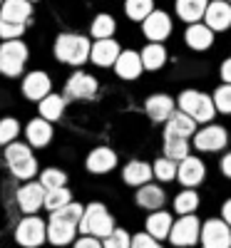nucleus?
<instances>
[{"label":"nucleus","mask_w":231,"mask_h":248,"mask_svg":"<svg viewBox=\"0 0 231 248\" xmlns=\"http://www.w3.org/2000/svg\"><path fill=\"white\" fill-rule=\"evenodd\" d=\"M45 194H48V189L43 184H25L23 189L17 191V206L25 214H35L37 209L45 206Z\"/></svg>","instance_id":"nucleus-12"},{"label":"nucleus","mask_w":231,"mask_h":248,"mask_svg":"<svg viewBox=\"0 0 231 248\" xmlns=\"http://www.w3.org/2000/svg\"><path fill=\"white\" fill-rule=\"evenodd\" d=\"M144 70V62H142V55L134 52V50H127V52H122L119 60H117V65H115V72L122 77V79H137Z\"/></svg>","instance_id":"nucleus-17"},{"label":"nucleus","mask_w":231,"mask_h":248,"mask_svg":"<svg viewBox=\"0 0 231 248\" xmlns=\"http://www.w3.org/2000/svg\"><path fill=\"white\" fill-rule=\"evenodd\" d=\"M5 159L10 164V171L17 179H30L37 174V161L33 156V152L28 149V144H8L5 147Z\"/></svg>","instance_id":"nucleus-5"},{"label":"nucleus","mask_w":231,"mask_h":248,"mask_svg":"<svg viewBox=\"0 0 231 248\" xmlns=\"http://www.w3.org/2000/svg\"><path fill=\"white\" fill-rule=\"evenodd\" d=\"M75 248H104V243H102L97 236H82V238L75 243Z\"/></svg>","instance_id":"nucleus-43"},{"label":"nucleus","mask_w":231,"mask_h":248,"mask_svg":"<svg viewBox=\"0 0 231 248\" xmlns=\"http://www.w3.org/2000/svg\"><path fill=\"white\" fill-rule=\"evenodd\" d=\"M95 94H97V79L87 72H75L65 85V97L72 99H92Z\"/></svg>","instance_id":"nucleus-10"},{"label":"nucleus","mask_w":231,"mask_h":248,"mask_svg":"<svg viewBox=\"0 0 231 248\" xmlns=\"http://www.w3.org/2000/svg\"><path fill=\"white\" fill-rule=\"evenodd\" d=\"M172 226H174V221H172L169 214L166 211H154L149 218H147V233H152L159 241V238H166L172 233Z\"/></svg>","instance_id":"nucleus-27"},{"label":"nucleus","mask_w":231,"mask_h":248,"mask_svg":"<svg viewBox=\"0 0 231 248\" xmlns=\"http://www.w3.org/2000/svg\"><path fill=\"white\" fill-rule=\"evenodd\" d=\"M199 236H201V229H199L197 216L186 214V216H182V218L172 226L169 241H172L174 246H179V248H184V246L189 248V246H194V243L199 241Z\"/></svg>","instance_id":"nucleus-8"},{"label":"nucleus","mask_w":231,"mask_h":248,"mask_svg":"<svg viewBox=\"0 0 231 248\" xmlns=\"http://www.w3.org/2000/svg\"><path fill=\"white\" fill-rule=\"evenodd\" d=\"M142 30H144V35L149 37V40H154V43H162V40H166V37L172 35V20H169V15H166V13L154 10L149 17L144 20Z\"/></svg>","instance_id":"nucleus-13"},{"label":"nucleus","mask_w":231,"mask_h":248,"mask_svg":"<svg viewBox=\"0 0 231 248\" xmlns=\"http://www.w3.org/2000/svg\"><path fill=\"white\" fill-rule=\"evenodd\" d=\"M201 246L204 248H231V226L219 218L206 221L201 229Z\"/></svg>","instance_id":"nucleus-9"},{"label":"nucleus","mask_w":231,"mask_h":248,"mask_svg":"<svg viewBox=\"0 0 231 248\" xmlns=\"http://www.w3.org/2000/svg\"><path fill=\"white\" fill-rule=\"evenodd\" d=\"M3 3H5V0H0V8H3Z\"/></svg>","instance_id":"nucleus-47"},{"label":"nucleus","mask_w":231,"mask_h":248,"mask_svg":"<svg viewBox=\"0 0 231 248\" xmlns=\"http://www.w3.org/2000/svg\"><path fill=\"white\" fill-rule=\"evenodd\" d=\"M50 87H52V82L45 72H30L23 82V94L28 99H37V102H43L48 94H50Z\"/></svg>","instance_id":"nucleus-15"},{"label":"nucleus","mask_w":231,"mask_h":248,"mask_svg":"<svg viewBox=\"0 0 231 248\" xmlns=\"http://www.w3.org/2000/svg\"><path fill=\"white\" fill-rule=\"evenodd\" d=\"M80 231L85 236H97V238L104 241L115 231V218L107 214V209H104L99 201H95V203H90L85 209V214H82Z\"/></svg>","instance_id":"nucleus-3"},{"label":"nucleus","mask_w":231,"mask_h":248,"mask_svg":"<svg viewBox=\"0 0 231 248\" xmlns=\"http://www.w3.org/2000/svg\"><path fill=\"white\" fill-rule=\"evenodd\" d=\"M124 13H127V17H132V20H147L154 13V0H127Z\"/></svg>","instance_id":"nucleus-31"},{"label":"nucleus","mask_w":231,"mask_h":248,"mask_svg":"<svg viewBox=\"0 0 231 248\" xmlns=\"http://www.w3.org/2000/svg\"><path fill=\"white\" fill-rule=\"evenodd\" d=\"M204 164L197 159V156H186V159H182L179 161V174H177V179L184 184V186H197L201 179H204Z\"/></svg>","instance_id":"nucleus-20"},{"label":"nucleus","mask_w":231,"mask_h":248,"mask_svg":"<svg viewBox=\"0 0 231 248\" xmlns=\"http://www.w3.org/2000/svg\"><path fill=\"white\" fill-rule=\"evenodd\" d=\"M179 109L186 112L197 122H212V117L216 114L214 97H209L204 92H197V90H184L179 94Z\"/></svg>","instance_id":"nucleus-4"},{"label":"nucleus","mask_w":231,"mask_h":248,"mask_svg":"<svg viewBox=\"0 0 231 248\" xmlns=\"http://www.w3.org/2000/svg\"><path fill=\"white\" fill-rule=\"evenodd\" d=\"M147 114H149L154 122H164L174 114V99L166 97V94H152L147 99Z\"/></svg>","instance_id":"nucleus-23"},{"label":"nucleus","mask_w":231,"mask_h":248,"mask_svg":"<svg viewBox=\"0 0 231 248\" xmlns=\"http://www.w3.org/2000/svg\"><path fill=\"white\" fill-rule=\"evenodd\" d=\"M23 32H25V25L23 23H10V20L0 17V37H3L5 43H8V40H17Z\"/></svg>","instance_id":"nucleus-41"},{"label":"nucleus","mask_w":231,"mask_h":248,"mask_svg":"<svg viewBox=\"0 0 231 248\" xmlns=\"http://www.w3.org/2000/svg\"><path fill=\"white\" fill-rule=\"evenodd\" d=\"M226 141H229L226 129L216 127V124H212V127H206V129L194 134V147L199 152H219L221 147H226Z\"/></svg>","instance_id":"nucleus-11"},{"label":"nucleus","mask_w":231,"mask_h":248,"mask_svg":"<svg viewBox=\"0 0 231 248\" xmlns=\"http://www.w3.org/2000/svg\"><path fill=\"white\" fill-rule=\"evenodd\" d=\"M197 206H199V196H197V191H192V189L182 191V194L174 199V209H177V214H182V216L194 214Z\"/></svg>","instance_id":"nucleus-33"},{"label":"nucleus","mask_w":231,"mask_h":248,"mask_svg":"<svg viewBox=\"0 0 231 248\" xmlns=\"http://www.w3.org/2000/svg\"><path fill=\"white\" fill-rule=\"evenodd\" d=\"M221 79L226 82V85H231V57L224 60V65H221Z\"/></svg>","instance_id":"nucleus-44"},{"label":"nucleus","mask_w":231,"mask_h":248,"mask_svg":"<svg viewBox=\"0 0 231 248\" xmlns=\"http://www.w3.org/2000/svg\"><path fill=\"white\" fill-rule=\"evenodd\" d=\"M154 174L162 181H172L179 174V164H174V159H169V156H164V159L154 161Z\"/></svg>","instance_id":"nucleus-36"},{"label":"nucleus","mask_w":231,"mask_h":248,"mask_svg":"<svg viewBox=\"0 0 231 248\" xmlns=\"http://www.w3.org/2000/svg\"><path fill=\"white\" fill-rule=\"evenodd\" d=\"M164 60H166V50L162 45H147L142 50V62L147 70H159L164 65Z\"/></svg>","instance_id":"nucleus-32"},{"label":"nucleus","mask_w":231,"mask_h":248,"mask_svg":"<svg viewBox=\"0 0 231 248\" xmlns=\"http://www.w3.org/2000/svg\"><path fill=\"white\" fill-rule=\"evenodd\" d=\"M221 214H224V221H226V223L231 226V199H229V201H226V203L221 206Z\"/></svg>","instance_id":"nucleus-46"},{"label":"nucleus","mask_w":231,"mask_h":248,"mask_svg":"<svg viewBox=\"0 0 231 248\" xmlns=\"http://www.w3.org/2000/svg\"><path fill=\"white\" fill-rule=\"evenodd\" d=\"M70 191L65 189V186H60V189H50L48 194H45V209H50V211H57V209H62V206H67L70 203Z\"/></svg>","instance_id":"nucleus-35"},{"label":"nucleus","mask_w":231,"mask_h":248,"mask_svg":"<svg viewBox=\"0 0 231 248\" xmlns=\"http://www.w3.org/2000/svg\"><path fill=\"white\" fill-rule=\"evenodd\" d=\"M115 17L112 15H97L95 17V23H92V35L97 40H110L112 32H115Z\"/></svg>","instance_id":"nucleus-34"},{"label":"nucleus","mask_w":231,"mask_h":248,"mask_svg":"<svg viewBox=\"0 0 231 248\" xmlns=\"http://www.w3.org/2000/svg\"><path fill=\"white\" fill-rule=\"evenodd\" d=\"M206 25L212 30H226L231 25V5L229 0H214L206 8Z\"/></svg>","instance_id":"nucleus-18"},{"label":"nucleus","mask_w":231,"mask_h":248,"mask_svg":"<svg viewBox=\"0 0 231 248\" xmlns=\"http://www.w3.org/2000/svg\"><path fill=\"white\" fill-rule=\"evenodd\" d=\"M30 3H33V0H30Z\"/></svg>","instance_id":"nucleus-48"},{"label":"nucleus","mask_w":231,"mask_h":248,"mask_svg":"<svg viewBox=\"0 0 231 248\" xmlns=\"http://www.w3.org/2000/svg\"><path fill=\"white\" fill-rule=\"evenodd\" d=\"M62 109H65V97H60V94H48L43 102H40V117H45L48 122L60 119Z\"/></svg>","instance_id":"nucleus-29"},{"label":"nucleus","mask_w":231,"mask_h":248,"mask_svg":"<svg viewBox=\"0 0 231 248\" xmlns=\"http://www.w3.org/2000/svg\"><path fill=\"white\" fill-rule=\"evenodd\" d=\"M102 243H104V248H132V238L124 229H115Z\"/></svg>","instance_id":"nucleus-38"},{"label":"nucleus","mask_w":231,"mask_h":248,"mask_svg":"<svg viewBox=\"0 0 231 248\" xmlns=\"http://www.w3.org/2000/svg\"><path fill=\"white\" fill-rule=\"evenodd\" d=\"M214 105H216V112L231 114V85H224L214 92Z\"/></svg>","instance_id":"nucleus-40"},{"label":"nucleus","mask_w":231,"mask_h":248,"mask_svg":"<svg viewBox=\"0 0 231 248\" xmlns=\"http://www.w3.org/2000/svg\"><path fill=\"white\" fill-rule=\"evenodd\" d=\"M229 3H231V0H229Z\"/></svg>","instance_id":"nucleus-49"},{"label":"nucleus","mask_w":231,"mask_h":248,"mask_svg":"<svg viewBox=\"0 0 231 248\" xmlns=\"http://www.w3.org/2000/svg\"><path fill=\"white\" fill-rule=\"evenodd\" d=\"M50 139H52V127L45 117H37L28 124V141L33 147H45Z\"/></svg>","instance_id":"nucleus-25"},{"label":"nucleus","mask_w":231,"mask_h":248,"mask_svg":"<svg viewBox=\"0 0 231 248\" xmlns=\"http://www.w3.org/2000/svg\"><path fill=\"white\" fill-rule=\"evenodd\" d=\"M65 181H67V176H65V171H60V169H45L43 176H40V184H43L48 191L50 189H60Z\"/></svg>","instance_id":"nucleus-39"},{"label":"nucleus","mask_w":231,"mask_h":248,"mask_svg":"<svg viewBox=\"0 0 231 248\" xmlns=\"http://www.w3.org/2000/svg\"><path fill=\"white\" fill-rule=\"evenodd\" d=\"M132 248H162L152 233H137L132 238Z\"/></svg>","instance_id":"nucleus-42"},{"label":"nucleus","mask_w":231,"mask_h":248,"mask_svg":"<svg viewBox=\"0 0 231 248\" xmlns=\"http://www.w3.org/2000/svg\"><path fill=\"white\" fill-rule=\"evenodd\" d=\"M85 167L92 174H107V171H112L117 167V154L112 149H107V147H97V149L90 152Z\"/></svg>","instance_id":"nucleus-16"},{"label":"nucleus","mask_w":231,"mask_h":248,"mask_svg":"<svg viewBox=\"0 0 231 248\" xmlns=\"http://www.w3.org/2000/svg\"><path fill=\"white\" fill-rule=\"evenodd\" d=\"M28 60V45L20 40H8L0 45V72L8 77H17L23 72V65Z\"/></svg>","instance_id":"nucleus-6"},{"label":"nucleus","mask_w":231,"mask_h":248,"mask_svg":"<svg viewBox=\"0 0 231 248\" xmlns=\"http://www.w3.org/2000/svg\"><path fill=\"white\" fill-rule=\"evenodd\" d=\"M164 152L169 159L174 161H182L189 156V144L184 137H172V134H164Z\"/></svg>","instance_id":"nucleus-30"},{"label":"nucleus","mask_w":231,"mask_h":248,"mask_svg":"<svg viewBox=\"0 0 231 248\" xmlns=\"http://www.w3.org/2000/svg\"><path fill=\"white\" fill-rule=\"evenodd\" d=\"M17 132H20V124H17V119H13V117H8V119H0V144H13V139L17 137Z\"/></svg>","instance_id":"nucleus-37"},{"label":"nucleus","mask_w":231,"mask_h":248,"mask_svg":"<svg viewBox=\"0 0 231 248\" xmlns=\"http://www.w3.org/2000/svg\"><path fill=\"white\" fill-rule=\"evenodd\" d=\"M164 134H172V137H184L189 139L192 134H197V119H192L186 112H174L166 122V132Z\"/></svg>","instance_id":"nucleus-21"},{"label":"nucleus","mask_w":231,"mask_h":248,"mask_svg":"<svg viewBox=\"0 0 231 248\" xmlns=\"http://www.w3.org/2000/svg\"><path fill=\"white\" fill-rule=\"evenodd\" d=\"M122 179L130 186H144L152 179V169L147 167L144 161H132V164H127V169L122 171Z\"/></svg>","instance_id":"nucleus-28"},{"label":"nucleus","mask_w":231,"mask_h":248,"mask_svg":"<svg viewBox=\"0 0 231 248\" xmlns=\"http://www.w3.org/2000/svg\"><path fill=\"white\" fill-rule=\"evenodd\" d=\"M33 15V5L30 0H5L0 8V17L10 20V23H28V17Z\"/></svg>","instance_id":"nucleus-22"},{"label":"nucleus","mask_w":231,"mask_h":248,"mask_svg":"<svg viewBox=\"0 0 231 248\" xmlns=\"http://www.w3.org/2000/svg\"><path fill=\"white\" fill-rule=\"evenodd\" d=\"M119 55H122L119 45L110 37V40H97V43L92 45V55H90V60L95 62L97 67H110V65L115 67V65H117V60H119Z\"/></svg>","instance_id":"nucleus-14"},{"label":"nucleus","mask_w":231,"mask_h":248,"mask_svg":"<svg viewBox=\"0 0 231 248\" xmlns=\"http://www.w3.org/2000/svg\"><path fill=\"white\" fill-rule=\"evenodd\" d=\"M48 236V229H45V221L37 218V216H28L17 223L15 229V241L25 248H37L40 243L45 241Z\"/></svg>","instance_id":"nucleus-7"},{"label":"nucleus","mask_w":231,"mask_h":248,"mask_svg":"<svg viewBox=\"0 0 231 248\" xmlns=\"http://www.w3.org/2000/svg\"><path fill=\"white\" fill-rule=\"evenodd\" d=\"M221 171H224V176L231 179V154H226V156L221 159Z\"/></svg>","instance_id":"nucleus-45"},{"label":"nucleus","mask_w":231,"mask_h":248,"mask_svg":"<svg viewBox=\"0 0 231 248\" xmlns=\"http://www.w3.org/2000/svg\"><path fill=\"white\" fill-rule=\"evenodd\" d=\"M137 203L142 206V209L159 211L164 206V191L159 189L157 184H144V186H139V191H137Z\"/></svg>","instance_id":"nucleus-24"},{"label":"nucleus","mask_w":231,"mask_h":248,"mask_svg":"<svg viewBox=\"0 0 231 248\" xmlns=\"http://www.w3.org/2000/svg\"><path fill=\"white\" fill-rule=\"evenodd\" d=\"M184 37H186V45L192 50H209L214 45V30L209 25H199V23L189 25Z\"/></svg>","instance_id":"nucleus-19"},{"label":"nucleus","mask_w":231,"mask_h":248,"mask_svg":"<svg viewBox=\"0 0 231 248\" xmlns=\"http://www.w3.org/2000/svg\"><path fill=\"white\" fill-rule=\"evenodd\" d=\"M92 55V45L87 43V37L75 35V32H62L55 40V57L65 65H82Z\"/></svg>","instance_id":"nucleus-2"},{"label":"nucleus","mask_w":231,"mask_h":248,"mask_svg":"<svg viewBox=\"0 0 231 248\" xmlns=\"http://www.w3.org/2000/svg\"><path fill=\"white\" fill-rule=\"evenodd\" d=\"M206 8H209L206 0H177V15L184 23H192V25L206 15Z\"/></svg>","instance_id":"nucleus-26"},{"label":"nucleus","mask_w":231,"mask_h":248,"mask_svg":"<svg viewBox=\"0 0 231 248\" xmlns=\"http://www.w3.org/2000/svg\"><path fill=\"white\" fill-rule=\"evenodd\" d=\"M82 214H85V209H82L80 203H67V206H62V209L52 211L50 226H48V241L52 246H60V248L67 246L80 229Z\"/></svg>","instance_id":"nucleus-1"}]
</instances>
